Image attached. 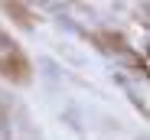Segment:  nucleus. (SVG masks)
<instances>
[{
    "mask_svg": "<svg viewBox=\"0 0 150 140\" xmlns=\"http://www.w3.org/2000/svg\"><path fill=\"white\" fill-rule=\"evenodd\" d=\"M0 140H10V121L4 111H0Z\"/></svg>",
    "mask_w": 150,
    "mask_h": 140,
    "instance_id": "1",
    "label": "nucleus"
},
{
    "mask_svg": "<svg viewBox=\"0 0 150 140\" xmlns=\"http://www.w3.org/2000/svg\"><path fill=\"white\" fill-rule=\"evenodd\" d=\"M4 42H7V39H4V36H0V46H4Z\"/></svg>",
    "mask_w": 150,
    "mask_h": 140,
    "instance_id": "2",
    "label": "nucleus"
}]
</instances>
